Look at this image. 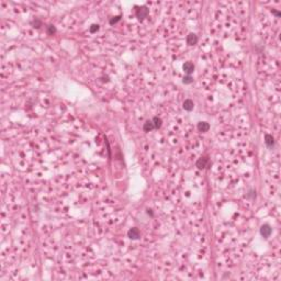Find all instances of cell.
<instances>
[{
    "label": "cell",
    "mask_w": 281,
    "mask_h": 281,
    "mask_svg": "<svg viewBox=\"0 0 281 281\" xmlns=\"http://www.w3.org/2000/svg\"><path fill=\"white\" fill-rule=\"evenodd\" d=\"M272 13H274V15H277V17H281V13H280V12H279V11L272 10Z\"/></svg>",
    "instance_id": "18"
},
{
    "label": "cell",
    "mask_w": 281,
    "mask_h": 281,
    "mask_svg": "<svg viewBox=\"0 0 281 281\" xmlns=\"http://www.w3.org/2000/svg\"><path fill=\"white\" fill-rule=\"evenodd\" d=\"M271 233H272V227H271L270 225L269 224L261 225V227H260V235L263 236V237H265V238L270 237Z\"/></svg>",
    "instance_id": "2"
},
{
    "label": "cell",
    "mask_w": 281,
    "mask_h": 281,
    "mask_svg": "<svg viewBox=\"0 0 281 281\" xmlns=\"http://www.w3.org/2000/svg\"><path fill=\"white\" fill-rule=\"evenodd\" d=\"M182 82L185 85H190V84H192L193 82V78H192V76L191 75H186L185 77L182 78Z\"/></svg>",
    "instance_id": "13"
},
{
    "label": "cell",
    "mask_w": 281,
    "mask_h": 281,
    "mask_svg": "<svg viewBox=\"0 0 281 281\" xmlns=\"http://www.w3.org/2000/svg\"><path fill=\"white\" fill-rule=\"evenodd\" d=\"M99 29H100V26L98 24H92L89 28V31H90V33H96L97 31H99Z\"/></svg>",
    "instance_id": "17"
},
{
    "label": "cell",
    "mask_w": 281,
    "mask_h": 281,
    "mask_svg": "<svg viewBox=\"0 0 281 281\" xmlns=\"http://www.w3.org/2000/svg\"><path fill=\"white\" fill-rule=\"evenodd\" d=\"M120 20H121V15H116V17H113L112 19H110L109 23L111 25H113V24H115V23H118Z\"/></svg>",
    "instance_id": "16"
},
{
    "label": "cell",
    "mask_w": 281,
    "mask_h": 281,
    "mask_svg": "<svg viewBox=\"0 0 281 281\" xmlns=\"http://www.w3.org/2000/svg\"><path fill=\"white\" fill-rule=\"evenodd\" d=\"M182 107L186 111L190 112V111H192V110L194 109V103H193V101L191 99H186L182 103Z\"/></svg>",
    "instance_id": "8"
},
{
    "label": "cell",
    "mask_w": 281,
    "mask_h": 281,
    "mask_svg": "<svg viewBox=\"0 0 281 281\" xmlns=\"http://www.w3.org/2000/svg\"><path fill=\"white\" fill-rule=\"evenodd\" d=\"M198 130H199V132H207V131L210 130V124L207 122H199L198 123Z\"/></svg>",
    "instance_id": "9"
},
{
    "label": "cell",
    "mask_w": 281,
    "mask_h": 281,
    "mask_svg": "<svg viewBox=\"0 0 281 281\" xmlns=\"http://www.w3.org/2000/svg\"><path fill=\"white\" fill-rule=\"evenodd\" d=\"M246 198L249 199V200H255V199H256V190L255 189L248 190V192L246 194Z\"/></svg>",
    "instance_id": "12"
},
{
    "label": "cell",
    "mask_w": 281,
    "mask_h": 281,
    "mask_svg": "<svg viewBox=\"0 0 281 281\" xmlns=\"http://www.w3.org/2000/svg\"><path fill=\"white\" fill-rule=\"evenodd\" d=\"M209 158L207 157H201L199 158L197 160V163H196V165H197V167L199 169H205L209 167Z\"/></svg>",
    "instance_id": "4"
},
{
    "label": "cell",
    "mask_w": 281,
    "mask_h": 281,
    "mask_svg": "<svg viewBox=\"0 0 281 281\" xmlns=\"http://www.w3.org/2000/svg\"><path fill=\"white\" fill-rule=\"evenodd\" d=\"M183 71L186 73L187 75H191L194 71V65H193V63H191V62H186V63L183 64Z\"/></svg>",
    "instance_id": "6"
},
{
    "label": "cell",
    "mask_w": 281,
    "mask_h": 281,
    "mask_svg": "<svg viewBox=\"0 0 281 281\" xmlns=\"http://www.w3.org/2000/svg\"><path fill=\"white\" fill-rule=\"evenodd\" d=\"M143 130H144L145 132H151V131L155 130L154 123H153V121H152V120H147V121H145L144 125H143Z\"/></svg>",
    "instance_id": "10"
},
{
    "label": "cell",
    "mask_w": 281,
    "mask_h": 281,
    "mask_svg": "<svg viewBox=\"0 0 281 281\" xmlns=\"http://www.w3.org/2000/svg\"><path fill=\"white\" fill-rule=\"evenodd\" d=\"M127 236H129V238L131 239H134V241H136V239H140V230L137 227H132L129 230V232H127Z\"/></svg>",
    "instance_id": "3"
},
{
    "label": "cell",
    "mask_w": 281,
    "mask_h": 281,
    "mask_svg": "<svg viewBox=\"0 0 281 281\" xmlns=\"http://www.w3.org/2000/svg\"><path fill=\"white\" fill-rule=\"evenodd\" d=\"M31 23H32V25H33L34 28H36V29H40L41 26H42V21H41L40 19H36V18H35V19L31 22Z\"/></svg>",
    "instance_id": "14"
},
{
    "label": "cell",
    "mask_w": 281,
    "mask_h": 281,
    "mask_svg": "<svg viewBox=\"0 0 281 281\" xmlns=\"http://www.w3.org/2000/svg\"><path fill=\"white\" fill-rule=\"evenodd\" d=\"M152 121H153V123H154L155 130H158V129H160V127H162L163 121H162V119H160V118H158V116H154Z\"/></svg>",
    "instance_id": "11"
},
{
    "label": "cell",
    "mask_w": 281,
    "mask_h": 281,
    "mask_svg": "<svg viewBox=\"0 0 281 281\" xmlns=\"http://www.w3.org/2000/svg\"><path fill=\"white\" fill-rule=\"evenodd\" d=\"M56 33V28L54 26V25L49 24V26H47V34L49 35H54Z\"/></svg>",
    "instance_id": "15"
},
{
    "label": "cell",
    "mask_w": 281,
    "mask_h": 281,
    "mask_svg": "<svg viewBox=\"0 0 281 281\" xmlns=\"http://www.w3.org/2000/svg\"><path fill=\"white\" fill-rule=\"evenodd\" d=\"M186 41H187V44H188V45L192 46V45H196V44H197L198 41H199V39H198L197 34H194V33H189V34L187 35Z\"/></svg>",
    "instance_id": "5"
},
{
    "label": "cell",
    "mask_w": 281,
    "mask_h": 281,
    "mask_svg": "<svg viewBox=\"0 0 281 281\" xmlns=\"http://www.w3.org/2000/svg\"><path fill=\"white\" fill-rule=\"evenodd\" d=\"M265 144H266V146H267L268 148H270V149H272V148L274 147V138L272 135H270V134H266L265 135Z\"/></svg>",
    "instance_id": "7"
},
{
    "label": "cell",
    "mask_w": 281,
    "mask_h": 281,
    "mask_svg": "<svg viewBox=\"0 0 281 281\" xmlns=\"http://www.w3.org/2000/svg\"><path fill=\"white\" fill-rule=\"evenodd\" d=\"M149 10L146 6H140V7H136V11H135V15L140 21H143L145 18H147Z\"/></svg>",
    "instance_id": "1"
}]
</instances>
